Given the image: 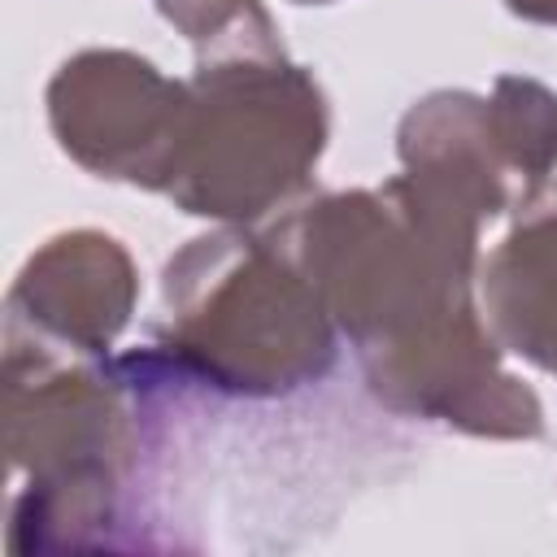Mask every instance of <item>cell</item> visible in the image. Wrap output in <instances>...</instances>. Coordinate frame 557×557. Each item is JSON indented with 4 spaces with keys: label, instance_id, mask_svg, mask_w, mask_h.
I'll use <instances>...</instances> for the list:
<instances>
[{
    "label": "cell",
    "instance_id": "cell-4",
    "mask_svg": "<svg viewBox=\"0 0 557 557\" xmlns=\"http://www.w3.org/2000/svg\"><path fill=\"white\" fill-rule=\"evenodd\" d=\"M326 135V91L287 52L196 61L165 196L183 213L248 226L309 187Z\"/></svg>",
    "mask_w": 557,
    "mask_h": 557
},
{
    "label": "cell",
    "instance_id": "cell-1",
    "mask_svg": "<svg viewBox=\"0 0 557 557\" xmlns=\"http://www.w3.org/2000/svg\"><path fill=\"white\" fill-rule=\"evenodd\" d=\"M152 379L126 352L70 357L4 335V453L26 483L13 492L9 548H104L139 457Z\"/></svg>",
    "mask_w": 557,
    "mask_h": 557
},
{
    "label": "cell",
    "instance_id": "cell-9",
    "mask_svg": "<svg viewBox=\"0 0 557 557\" xmlns=\"http://www.w3.org/2000/svg\"><path fill=\"white\" fill-rule=\"evenodd\" d=\"M479 305L505 352L557 374V183L540 187L479 261Z\"/></svg>",
    "mask_w": 557,
    "mask_h": 557
},
{
    "label": "cell",
    "instance_id": "cell-13",
    "mask_svg": "<svg viewBox=\"0 0 557 557\" xmlns=\"http://www.w3.org/2000/svg\"><path fill=\"white\" fill-rule=\"evenodd\" d=\"M292 4H335V0H292Z\"/></svg>",
    "mask_w": 557,
    "mask_h": 557
},
{
    "label": "cell",
    "instance_id": "cell-7",
    "mask_svg": "<svg viewBox=\"0 0 557 557\" xmlns=\"http://www.w3.org/2000/svg\"><path fill=\"white\" fill-rule=\"evenodd\" d=\"M139 300L126 244L109 231H61L17 270L4 300V335L48 344L70 357H104Z\"/></svg>",
    "mask_w": 557,
    "mask_h": 557
},
{
    "label": "cell",
    "instance_id": "cell-10",
    "mask_svg": "<svg viewBox=\"0 0 557 557\" xmlns=\"http://www.w3.org/2000/svg\"><path fill=\"white\" fill-rule=\"evenodd\" d=\"M492 117L505 148V161L531 200L540 187L553 183L557 170V91L527 74H500L492 83Z\"/></svg>",
    "mask_w": 557,
    "mask_h": 557
},
{
    "label": "cell",
    "instance_id": "cell-2",
    "mask_svg": "<svg viewBox=\"0 0 557 557\" xmlns=\"http://www.w3.org/2000/svg\"><path fill=\"white\" fill-rule=\"evenodd\" d=\"M335 331L274 231L222 226L170 257L148 357L178 387L270 400L335 370Z\"/></svg>",
    "mask_w": 557,
    "mask_h": 557
},
{
    "label": "cell",
    "instance_id": "cell-6",
    "mask_svg": "<svg viewBox=\"0 0 557 557\" xmlns=\"http://www.w3.org/2000/svg\"><path fill=\"white\" fill-rule=\"evenodd\" d=\"M483 305L470 300L405 344L357 357L370 396L400 413L479 440H540V396L505 370Z\"/></svg>",
    "mask_w": 557,
    "mask_h": 557
},
{
    "label": "cell",
    "instance_id": "cell-11",
    "mask_svg": "<svg viewBox=\"0 0 557 557\" xmlns=\"http://www.w3.org/2000/svg\"><path fill=\"white\" fill-rule=\"evenodd\" d=\"M157 9L174 30L191 39L196 61L283 52L274 17L261 9V0H157Z\"/></svg>",
    "mask_w": 557,
    "mask_h": 557
},
{
    "label": "cell",
    "instance_id": "cell-8",
    "mask_svg": "<svg viewBox=\"0 0 557 557\" xmlns=\"http://www.w3.org/2000/svg\"><path fill=\"white\" fill-rule=\"evenodd\" d=\"M396 152L418 187L479 222L527 205L505 161L492 104L479 91L444 87L413 100L396 126Z\"/></svg>",
    "mask_w": 557,
    "mask_h": 557
},
{
    "label": "cell",
    "instance_id": "cell-3",
    "mask_svg": "<svg viewBox=\"0 0 557 557\" xmlns=\"http://www.w3.org/2000/svg\"><path fill=\"white\" fill-rule=\"evenodd\" d=\"M479 218L396 174L313 196L274 235L318 287L352 357L383 352L474 300Z\"/></svg>",
    "mask_w": 557,
    "mask_h": 557
},
{
    "label": "cell",
    "instance_id": "cell-5",
    "mask_svg": "<svg viewBox=\"0 0 557 557\" xmlns=\"http://www.w3.org/2000/svg\"><path fill=\"white\" fill-rule=\"evenodd\" d=\"M187 122V83L126 48H83L48 83V126L70 161L109 183L165 191Z\"/></svg>",
    "mask_w": 557,
    "mask_h": 557
},
{
    "label": "cell",
    "instance_id": "cell-12",
    "mask_svg": "<svg viewBox=\"0 0 557 557\" xmlns=\"http://www.w3.org/2000/svg\"><path fill=\"white\" fill-rule=\"evenodd\" d=\"M505 9L513 17L540 22V26H557V0H505Z\"/></svg>",
    "mask_w": 557,
    "mask_h": 557
}]
</instances>
